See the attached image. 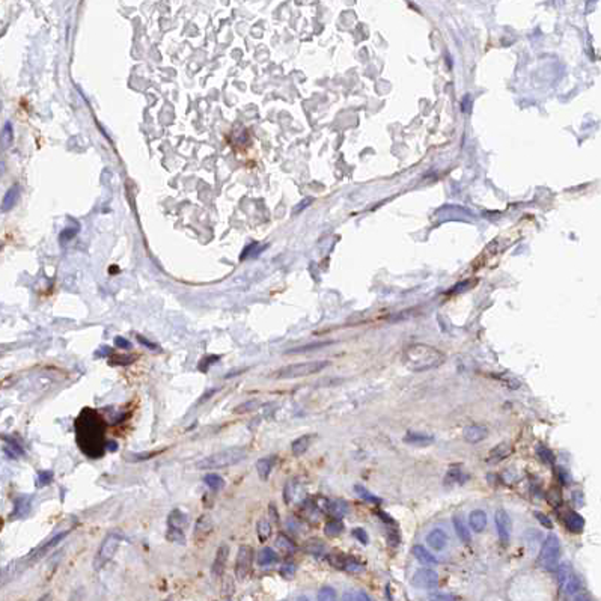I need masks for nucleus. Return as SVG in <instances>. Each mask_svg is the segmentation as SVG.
<instances>
[{
  "label": "nucleus",
  "mask_w": 601,
  "mask_h": 601,
  "mask_svg": "<svg viewBox=\"0 0 601 601\" xmlns=\"http://www.w3.org/2000/svg\"><path fill=\"white\" fill-rule=\"evenodd\" d=\"M469 523H470L472 530H475L476 533H481L487 527V514L481 509H475L469 515Z\"/></svg>",
  "instance_id": "nucleus-18"
},
{
  "label": "nucleus",
  "mask_w": 601,
  "mask_h": 601,
  "mask_svg": "<svg viewBox=\"0 0 601 601\" xmlns=\"http://www.w3.org/2000/svg\"><path fill=\"white\" fill-rule=\"evenodd\" d=\"M77 232H79V226H74L73 229H71V228H67V229L61 234V243H65V241L73 240V238L76 237Z\"/></svg>",
  "instance_id": "nucleus-47"
},
{
  "label": "nucleus",
  "mask_w": 601,
  "mask_h": 601,
  "mask_svg": "<svg viewBox=\"0 0 601 601\" xmlns=\"http://www.w3.org/2000/svg\"><path fill=\"white\" fill-rule=\"evenodd\" d=\"M187 523H189L187 515L183 511H180V509H174L171 512L169 518H168V527H174V529H181L183 530L187 526Z\"/></svg>",
  "instance_id": "nucleus-23"
},
{
  "label": "nucleus",
  "mask_w": 601,
  "mask_h": 601,
  "mask_svg": "<svg viewBox=\"0 0 601 601\" xmlns=\"http://www.w3.org/2000/svg\"><path fill=\"white\" fill-rule=\"evenodd\" d=\"M463 435H464V440H466L467 443L475 444V443H479V441H482L484 438H487L488 429H487L484 425H469V426L464 429Z\"/></svg>",
  "instance_id": "nucleus-11"
},
{
  "label": "nucleus",
  "mask_w": 601,
  "mask_h": 601,
  "mask_svg": "<svg viewBox=\"0 0 601 601\" xmlns=\"http://www.w3.org/2000/svg\"><path fill=\"white\" fill-rule=\"evenodd\" d=\"M320 601H332V599H336V590L332 587V586H323L320 590H318V596H317Z\"/></svg>",
  "instance_id": "nucleus-39"
},
{
  "label": "nucleus",
  "mask_w": 601,
  "mask_h": 601,
  "mask_svg": "<svg viewBox=\"0 0 601 601\" xmlns=\"http://www.w3.org/2000/svg\"><path fill=\"white\" fill-rule=\"evenodd\" d=\"M354 490H356L357 496L362 497L363 500H366V502H369V503H374V505H380V503H381V499H378L377 496H374L372 493H369L363 485H356Z\"/></svg>",
  "instance_id": "nucleus-36"
},
{
  "label": "nucleus",
  "mask_w": 601,
  "mask_h": 601,
  "mask_svg": "<svg viewBox=\"0 0 601 601\" xmlns=\"http://www.w3.org/2000/svg\"><path fill=\"white\" fill-rule=\"evenodd\" d=\"M411 553H413V556L420 562V563H423V565H435L438 560H437V557L434 556V554H431L423 545H414L413 548H411Z\"/></svg>",
  "instance_id": "nucleus-20"
},
{
  "label": "nucleus",
  "mask_w": 601,
  "mask_h": 601,
  "mask_svg": "<svg viewBox=\"0 0 601 601\" xmlns=\"http://www.w3.org/2000/svg\"><path fill=\"white\" fill-rule=\"evenodd\" d=\"M429 599H458V596L449 595V593H435V595L429 596Z\"/></svg>",
  "instance_id": "nucleus-55"
},
{
  "label": "nucleus",
  "mask_w": 601,
  "mask_h": 601,
  "mask_svg": "<svg viewBox=\"0 0 601 601\" xmlns=\"http://www.w3.org/2000/svg\"><path fill=\"white\" fill-rule=\"evenodd\" d=\"M204 482H205L213 491L222 490V488L225 487V479H223L220 475H217V473H208V475L204 478Z\"/></svg>",
  "instance_id": "nucleus-31"
},
{
  "label": "nucleus",
  "mask_w": 601,
  "mask_h": 601,
  "mask_svg": "<svg viewBox=\"0 0 601 601\" xmlns=\"http://www.w3.org/2000/svg\"><path fill=\"white\" fill-rule=\"evenodd\" d=\"M131 360H134V357H128V356H116L115 359H112V365H130Z\"/></svg>",
  "instance_id": "nucleus-52"
},
{
  "label": "nucleus",
  "mask_w": 601,
  "mask_h": 601,
  "mask_svg": "<svg viewBox=\"0 0 601 601\" xmlns=\"http://www.w3.org/2000/svg\"><path fill=\"white\" fill-rule=\"evenodd\" d=\"M494 521H496V529H497V535L502 544H508L509 536H511V530H512V521L509 518V514L505 509H497L496 515H494Z\"/></svg>",
  "instance_id": "nucleus-9"
},
{
  "label": "nucleus",
  "mask_w": 601,
  "mask_h": 601,
  "mask_svg": "<svg viewBox=\"0 0 601 601\" xmlns=\"http://www.w3.org/2000/svg\"><path fill=\"white\" fill-rule=\"evenodd\" d=\"M536 455L539 457V460H541L542 463H545V464H548V466L554 464V455H553V452H551L548 447H545L544 444H538V446H536Z\"/></svg>",
  "instance_id": "nucleus-35"
},
{
  "label": "nucleus",
  "mask_w": 601,
  "mask_h": 601,
  "mask_svg": "<svg viewBox=\"0 0 601 601\" xmlns=\"http://www.w3.org/2000/svg\"><path fill=\"white\" fill-rule=\"evenodd\" d=\"M53 478H55V473L52 470H41L38 473V487H44V485L52 484Z\"/></svg>",
  "instance_id": "nucleus-41"
},
{
  "label": "nucleus",
  "mask_w": 601,
  "mask_h": 601,
  "mask_svg": "<svg viewBox=\"0 0 601 601\" xmlns=\"http://www.w3.org/2000/svg\"><path fill=\"white\" fill-rule=\"evenodd\" d=\"M137 341H139V342H140L142 345L148 347L149 350H159V347H157L156 344H153L151 341H148V339H146L145 336H142V335H139V336H137Z\"/></svg>",
  "instance_id": "nucleus-54"
},
{
  "label": "nucleus",
  "mask_w": 601,
  "mask_h": 601,
  "mask_svg": "<svg viewBox=\"0 0 601 601\" xmlns=\"http://www.w3.org/2000/svg\"><path fill=\"white\" fill-rule=\"evenodd\" d=\"M276 545H277V548H279L280 551L288 553V554H291V553L295 551V544H294L288 536H285V535H279V536L276 538Z\"/></svg>",
  "instance_id": "nucleus-33"
},
{
  "label": "nucleus",
  "mask_w": 601,
  "mask_h": 601,
  "mask_svg": "<svg viewBox=\"0 0 601 601\" xmlns=\"http://www.w3.org/2000/svg\"><path fill=\"white\" fill-rule=\"evenodd\" d=\"M220 360V357L219 356H205L201 362H199V371H202V372H207L208 371V368L211 366V365H214V363H217Z\"/></svg>",
  "instance_id": "nucleus-43"
},
{
  "label": "nucleus",
  "mask_w": 601,
  "mask_h": 601,
  "mask_svg": "<svg viewBox=\"0 0 601 601\" xmlns=\"http://www.w3.org/2000/svg\"><path fill=\"white\" fill-rule=\"evenodd\" d=\"M234 590H235L234 578H232L231 575H226L225 580H223V596H225V598H231L232 593H234Z\"/></svg>",
  "instance_id": "nucleus-42"
},
{
  "label": "nucleus",
  "mask_w": 601,
  "mask_h": 601,
  "mask_svg": "<svg viewBox=\"0 0 601 601\" xmlns=\"http://www.w3.org/2000/svg\"><path fill=\"white\" fill-rule=\"evenodd\" d=\"M116 449H118V443H115V441L106 443V450H116Z\"/></svg>",
  "instance_id": "nucleus-58"
},
{
  "label": "nucleus",
  "mask_w": 601,
  "mask_h": 601,
  "mask_svg": "<svg viewBox=\"0 0 601 601\" xmlns=\"http://www.w3.org/2000/svg\"><path fill=\"white\" fill-rule=\"evenodd\" d=\"M213 521L210 518V515H202L199 517V520L196 521L195 526V539L196 541H202L205 539L211 532H213Z\"/></svg>",
  "instance_id": "nucleus-14"
},
{
  "label": "nucleus",
  "mask_w": 601,
  "mask_h": 601,
  "mask_svg": "<svg viewBox=\"0 0 601 601\" xmlns=\"http://www.w3.org/2000/svg\"><path fill=\"white\" fill-rule=\"evenodd\" d=\"M454 527H455L457 536H458L464 544H470V541H472L470 530L466 527V524L463 523V520H461L460 517H455V518H454Z\"/></svg>",
  "instance_id": "nucleus-26"
},
{
  "label": "nucleus",
  "mask_w": 601,
  "mask_h": 601,
  "mask_svg": "<svg viewBox=\"0 0 601 601\" xmlns=\"http://www.w3.org/2000/svg\"><path fill=\"white\" fill-rule=\"evenodd\" d=\"M460 479H461V470L460 469H450V470H447V473L444 476V484L452 485V484H457Z\"/></svg>",
  "instance_id": "nucleus-44"
},
{
  "label": "nucleus",
  "mask_w": 601,
  "mask_h": 601,
  "mask_svg": "<svg viewBox=\"0 0 601 601\" xmlns=\"http://www.w3.org/2000/svg\"><path fill=\"white\" fill-rule=\"evenodd\" d=\"M404 365L413 372H423L440 366L444 362V354L426 344H413L405 348L402 356Z\"/></svg>",
  "instance_id": "nucleus-2"
},
{
  "label": "nucleus",
  "mask_w": 601,
  "mask_h": 601,
  "mask_svg": "<svg viewBox=\"0 0 601 601\" xmlns=\"http://www.w3.org/2000/svg\"><path fill=\"white\" fill-rule=\"evenodd\" d=\"M345 571H350V572H362V571H363V565L359 563L357 560L348 557L347 565H345Z\"/></svg>",
  "instance_id": "nucleus-46"
},
{
  "label": "nucleus",
  "mask_w": 601,
  "mask_h": 601,
  "mask_svg": "<svg viewBox=\"0 0 601 601\" xmlns=\"http://www.w3.org/2000/svg\"><path fill=\"white\" fill-rule=\"evenodd\" d=\"M535 517L538 518V521H539L544 527H547V529H551V527H553L551 520H550L545 514H542V512H535Z\"/></svg>",
  "instance_id": "nucleus-50"
},
{
  "label": "nucleus",
  "mask_w": 601,
  "mask_h": 601,
  "mask_svg": "<svg viewBox=\"0 0 601 601\" xmlns=\"http://www.w3.org/2000/svg\"><path fill=\"white\" fill-rule=\"evenodd\" d=\"M342 530H344V524H342V521H341L339 518L330 520V521H327V523L324 524V533H326L327 536H330V538H335V536L341 535Z\"/></svg>",
  "instance_id": "nucleus-28"
},
{
  "label": "nucleus",
  "mask_w": 601,
  "mask_h": 601,
  "mask_svg": "<svg viewBox=\"0 0 601 601\" xmlns=\"http://www.w3.org/2000/svg\"><path fill=\"white\" fill-rule=\"evenodd\" d=\"M256 533H258V538H259L261 542L267 541V539L270 538V535H271V524H270V521L265 520V518H261V520L258 521V524H256Z\"/></svg>",
  "instance_id": "nucleus-30"
},
{
  "label": "nucleus",
  "mask_w": 601,
  "mask_h": 601,
  "mask_svg": "<svg viewBox=\"0 0 601 601\" xmlns=\"http://www.w3.org/2000/svg\"><path fill=\"white\" fill-rule=\"evenodd\" d=\"M270 514H271V517H273V520H274V521H279V514L276 512V508H274V505H273V503L270 505Z\"/></svg>",
  "instance_id": "nucleus-57"
},
{
  "label": "nucleus",
  "mask_w": 601,
  "mask_h": 601,
  "mask_svg": "<svg viewBox=\"0 0 601 601\" xmlns=\"http://www.w3.org/2000/svg\"><path fill=\"white\" fill-rule=\"evenodd\" d=\"M411 584L419 589H434L438 584V574L431 568H420L413 574Z\"/></svg>",
  "instance_id": "nucleus-8"
},
{
  "label": "nucleus",
  "mask_w": 601,
  "mask_h": 601,
  "mask_svg": "<svg viewBox=\"0 0 601 601\" xmlns=\"http://www.w3.org/2000/svg\"><path fill=\"white\" fill-rule=\"evenodd\" d=\"M112 353V350L109 348V347H104V348H100V351H97V356H109Z\"/></svg>",
  "instance_id": "nucleus-56"
},
{
  "label": "nucleus",
  "mask_w": 601,
  "mask_h": 601,
  "mask_svg": "<svg viewBox=\"0 0 601 601\" xmlns=\"http://www.w3.org/2000/svg\"><path fill=\"white\" fill-rule=\"evenodd\" d=\"M166 538L171 542H180V544H184V541H186V536H184L183 530L181 529H174V527H168Z\"/></svg>",
  "instance_id": "nucleus-38"
},
{
  "label": "nucleus",
  "mask_w": 601,
  "mask_h": 601,
  "mask_svg": "<svg viewBox=\"0 0 601 601\" xmlns=\"http://www.w3.org/2000/svg\"><path fill=\"white\" fill-rule=\"evenodd\" d=\"M298 491H300V484H298V481H297V479L288 481L286 485H285V488H283V500H285V503L289 505V503L297 497Z\"/></svg>",
  "instance_id": "nucleus-25"
},
{
  "label": "nucleus",
  "mask_w": 601,
  "mask_h": 601,
  "mask_svg": "<svg viewBox=\"0 0 601 601\" xmlns=\"http://www.w3.org/2000/svg\"><path fill=\"white\" fill-rule=\"evenodd\" d=\"M344 599H365V601H369L371 598H369V595H366L365 592H362V590H357L354 595L353 593H347V595H344Z\"/></svg>",
  "instance_id": "nucleus-51"
},
{
  "label": "nucleus",
  "mask_w": 601,
  "mask_h": 601,
  "mask_svg": "<svg viewBox=\"0 0 601 601\" xmlns=\"http://www.w3.org/2000/svg\"><path fill=\"white\" fill-rule=\"evenodd\" d=\"M0 249H2V244H0Z\"/></svg>",
  "instance_id": "nucleus-60"
},
{
  "label": "nucleus",
  "mask_w": 601,
  "mask_h": 601,
  "mask_svg": "<svg viewBox=\"0 0 601 601\" xmlns=\"http://www.w3.org/2000/svg\"><path fill=\"white\" fill-rule=\"evenodd\" d=\"M274 464H276V457H265V458H261L256 463V470H258V475H259V478L262 481L268 479Z\"/></svg>",
  "instance_id": "nucleus-19"
},
{
  "label": "nucleus",
  "mask_w": 601,
  "mask_h": 601,
  "mask_svg": "<svg viewBox=\"0 0 601 601\" xmlns=\"http://www.w3.org/2000/svg\"><path fill=\"white\" fill-rule=\"evenodd\" d=\"M426 542H428V545H429L432 550L440 551V550H443V548L446 547V544H447V535H446L444 530H441V529H434V530H431V532L426 535Z\"/></svg>",
  "instance_id": "nucleus-13"
},
{
  "label": "nucleus",
  "mask_w": 601,
  "mask_h": 601,
  "mask_svg": "<svg viewBox=\"0 0 601 601\" xmlns=\"http://www.w3.org/2000/svg\"><path fill=\"white\" fill-rule=\"evenodd\" d=\"M327 560H329V563H330L333 568H336V569H345V565H347L348 557L344 556V554L339 553V551H333V553H330V554L327 556Z\"/></svg>",
  "instance_id": "nucleus-32"
},
{
  "label": "nucleus",
  "mask_w": 601,
  "mask_h": 601,
  "mask_svg": "<svg viewBox=\"0 0 601 601\" xmlns=\"http://www.w3.org/2000/svg\"><path fill=\"white\" fill-rule=\"evenodd\" d=\"M378 515L381 517V520L383 521H387V523H393V520L387 515V514H384V512H378Z\"/></svg>",
  "instance_id": "nucleus-59"
},
{
  "label": "nucleus",
  "mask_w": 601,
  "mask_h": 601,
  "mask_svg": "<svg viewBox=\"0 0 601 601\" xmlns=\"http://www.w3.org/2000/svg\"><path fill=\"white\" fill-rule=\"evenodd\" d=\"M326 366H329L327 360H315V362H303V363H294L283 366L274 372V378L277 380H292V378H300V377H308L312 374H317L323 371Z\"/></svg>",
  "instance_id": "nucleus-4"
},
{
  "label": "nucleus",
  "mask_w": 601,
  "mask_h": 601,
  "mask_svg": "<svg viewBox=\"0 0 601 601\" xmlns=\"http://www.w3.org/2000/svg\"><path fill=\"white\" fill-rule=\"evenodd\" d=\"M559 586H560V589H562L566 595H572V593H575V592H580L581 583H580V578H578L574 572H571V574H568V575L565 577V580H563L562 583H559Z\"/></svg>",
  "instance_id": "nucleus-21"
},
{
  "label": "nucleus",
  "mask_w": 601,
  "mask_h": 601,
  "mask_svg": "<svg viewBox=\"0 0 601 601\" xmlns=\"http://www.w3.org/2000/svg\"><path fill=\"white\" fill-rule=\"evenodd\" d=\"M559 557H560V542H559V538H557L554 533H550V535L545 538V541L542 542L538 562H539V565H541L544 569H547V571H556Z\"/></svg>",
  "instance_id": "nucleus-5"
},
{
  "label": "nucleus",
  "mask_w": 601,
  "mask_h": 601,
  "mask_svg": "<svg viewBox=\"0 0 601 601\" xmlns=\"http://www.w3.org/2000/svg\"><path fill=\"white\" fill-rule=\"evenodd\" d=\"M228 556H229V547L226 544H222L217 548V553H216V557H214V562L211 566V572L216 577H220L225 572V568L228 563Z\"/></svg>",
  "instance_id": "nucleus-10"
},
{
  "label": "nucleus",
  "mask_w": 601,
  "mask_h": 601,
  "mask_svg": "<svg viewBox=\"0 0 601 601\" xmlns=\"http://www.w3.org/2000/svg\"><path fill=\"white\" fill-rule=\"evenodd\" d=\"M557 473H559V481H560L563 485H569L571 479H569V475L566 473V470H563V469H557Z\"/></svg>",
  "instance_id": "nucleus-53"
},
{
  "label": "nucleus",
  "mask_w": 601,
  "mask_h": 601,
  "mask_svg": "<svg viewBox=\"0 0 601 601\" xmlns=\"http://www.w3.org/2000/svg\"><path fill=\"white\" fill-rule=\"evenodd\" d=\"M115 345L118 348H121V350H131V342L128 339H125V338H121V336L115 338Z\"/></svg>",
  "instance_id": "nucleus-49"
},
{
  "label": "nucleus",
  "mask_w": 601,
  "mask_h": 601,
  "mask_svg": "<svg viewBox=\"0 0 601 601\" xmlns=\"http://www.w3.org/2000/svg\"><path fill=\"white\" fill-rule=\"evenodd\" d=\"M258 407H259V401L258 399H250V401H246V402L240 404L238 407H235L234 411L238 413V414H243V413H247V411H253Z\"/></svg>",
  "instance_id": "nucleus-37"
},
{
  "label": "nucleus",
  "mask_w": 601,
  "mask_h": 601,
  "mask_svg": "<svg viewBox=\"0 0 601 601\" xmlns=\"http://www.w3.org/2000/svg\"><path fill=\"white\" fill-rule=\"evenodd\" d=\"M512 452V446L509 444V443H500V444H497L491 452H490V455H488V463H499V461H502L503 458H506L509 454Z\"/></svg>",
  "instance_id": "nucleus-22"
},
{
  "label": "nucleus",
  "mask_w": 601,
  "mask_h": 601,
  "mask_svg": "<svg viewBox=\"0 0 601 601\" xmlns=\"http://www.w3.org/2000/svg\"><path fill=\"white\" fill-rule=\"evenodd\" d=\"M19 199H20V186H19V184H14V186H13L11 189H8V192L5 193V196H4V199H2V205H0V211H2V213L11 211V210L17 205Z\"/></svg>",
  "instance_id": "nucleus-12"
},
{
  "label": "nucleus",
  "mask_w": 601,
  "mask_h": 601,
  "mask_svg": "<svg viewBox=\"0 0 601 601\" xmlns=\"http://www.w3.org/2000/svg\"><path fill=\"white\" fill-rule=\"evenodd\" d=\"M280 575L283 577V578H292L294 575H295V565L294 563H285L282 568H280Z\"/></svg>",
  "instance_id": "nucleus-45"
},
{
  "label": "nucleus",
  "mask_w": 601,
  "mask_h": 601,
  "mask_svg": "<svg viewBox=\"0 0 601 601\" xmlns=\"http://www.w3.org/2000/svg\"><path fill=\"white\" fill-rule=\"evenodd\" d=\"M252 562H253V548L250 545H240L235 559V575L238 580H244L249 575Z\"/></svg>",
  "instance_id": "nucleus-7"
},
{
  "label": "nucleus",
  "mask_w": 601,
  "mask_h": 601,
  "mask_svg": "<svg viewBox=\"0 0 601 601\" xmlns=\"http://www.w3.org/2000/svg\"><path fill=\"white\" fill-rule=\"evenodd\" d=\"M327 511H329V512H330L333 517H336V518H341V517H344V515L348 512V505H347L344 500H338V502H329Z\"/></svg>",
  "instance_id": "nucleus-29"
},
{
  "label": "nucleus",
  "mask_w": 601,
  "mask_h": 601,
  "mask_svg": "<svg viewBox=\"0 0 601 601\" xmlns=\"http://www.w3.org/2000/svg\"><path fill=\"white\" fill-rule=\"evenodd\" d=\"M121 541H122V536L116 530L106 535V538L103 539V542H101V545H100V548H98V551H97V554L94 557V568L97 571L101 569L103 566H106L107 562L112 560V557L115 556V553L119 548Z\"/></svg>",
  "instance_id": "nucleus-6"
},
{
  "label": "nucleus",
  "mask_w": 601,
  "mask_h": 601,
  "mask_svg": "<svg viewBox=\"0 0 601 601\" xmlns=\"http://www.w3.org/2000/svg\"><path fill=\"white\" fill-rule=\"evenodd\" d=\"M353 536H354L359 542H362V544H368V541H369V536H368L366 530H365V529H360V527H356V529L353 530Z\"/></svg>",
  "instance_id": "nucleus-48"
},
{
  "label": "nucleus",
  "mask_w": 601,
  "mask_h": 601,
  "mask_svg": "<svg viewBox=\"0 0 601 601\" xmlns=\"http://www.w3.org/2000/svg\"><path fill=\"white\" fill-rule=\"evenodd\" d=\"M404 443L411 444V446H429L431 443H434V435L431 434H423V432H408L404 437Z\"/></svg>",
  "instance_id": "nucleus-15"
},
{
  "label": "nucleus",
  "mask_w": 601,
  "mask_h": 601,
  "mask_svg": "<svg viewBox=\"0 0 601 601\" xmlns=\"http://www.w3.org/2000/svg\"><path fill=\"white\" fill-rule=\"evenodd\" d=\"M565 526H566V529H568L569 532H572V533H580V532L583 530V527H584V520H583V517H581L578 512L569 511V512L565 515Z\"/></svg>",
  "instance_id": "nucleus-17"
},
{
  "label": "nucleus",
  "mask_w": 601,
  "mask_h": 601,
  "mask_svg": "<svg viewBox=\"0 0 601 601\" xmlns=\"http://www.w3.org/2000/svg\"><path fill=\"white\" fill-rule=\"evenodd\" d=\"M305 550H306V553H309L312 556H320L324 553V544L321 539H309L305 544Z\"/></svg>",
  "instance_id": "nucleus-34"
},
{
  "label": "nucleus",
  "mask_w": 601,
  "mask_h": 601,
  "mask_svg": "<svg viewBox=\"0 0 601 601\" xmlns=\"http://www.w3.org/2000/svg\"><path fill=\"white\" fill-rule=\"evenodd\" d=\"M332 342H317V344H309V345H303L298 348H292L288 351V354H294V353H305V351H311V350H317V348H323L330 345Z\"/></svg>",
  "instance_id": "nucleus-40"
},
{
  "label": "nucleus",
  "mask_w": 601,
  "mask_h": 601,
  "mask_svg": "<svg viewBox=\"0 0 601 601\" xmlns=\"http://www.w3.org/2000/svg\"><path fill=\"white\" fill-rule=\"evenodd\" d=\"M277 560H279V557H277L276 551H274L273 548H270V547L262 548V550L259 551V554H258V563H259V566H270V565L276 563Z\"/></svg>",
  "instance_id": "nucleus-24"
},
{
  "label": "nucleus",
  "mask_w": 601,
  "mask_h": 601,
  "mask_svg": "<svg viewBox=\"0 0 601 601\" xmlns=\"http://www.w3.org/2000/svg\"><path fill=\"white\" fill-rule=\"evenodd\" d=\"M246 457H247V449L246 447L234 446V447L223 449L220 452H216V454L204 458L202 461L198 463V469H201V470L225 469V467H231V466H235V464L241 463Z\"/></svg>",
  "instance_id": "nucleus-3"
},
{
  "label": "nucleus",
  "mask_w": 601,
  "mask_h": 601,
  "mask_svg": "<svg viewBox=\"0 0 601 601\" xmlns=\"http://www.w3.org/2000/svg\"><path fill=\"white\" fill-rule=\"evenodd\" d=\"M13 142H14L13 124H11V122H7L5 127H4V130H2V134H0V146H2L4 149H8V148L13 145Z\"/></svg>",
  "instance_id": "nucleus-27"
},
{
  "label": "nucleus",
  "mask_w": 601,
  "mask_h": 601,
  "mask_svg": "<svg viewBox=\"0 0 601 601\" xmlns=\"http://www.w3.org/2000/svg\"><path fill=\"white\" fill-rule=\"evenodd\" d=\"M314 440H315V434H305V435L295 438V440L292 441V444H291L292 454H294L295 457H302V455L309 449V446L312 444Z\"/></svg>",
  "instance_id": "nucleus-16"
},
{
  "label": "nucleus",
  "mask_w": 601,
  "mask_h": 601,
  "mask_svg": "<svg viewBox=\"0 0 601 601\" xmlns=\"http://www.w3.org/2000/svg\"><path fill=\"white\" fill-rule=\"evenodd\" d=\"M79 447L89 458H100L106 450L103 419L95 410L85 408L76 420Z\"/></svg>",
  "instance_id": "nucleus-1"
}]
</instances>
